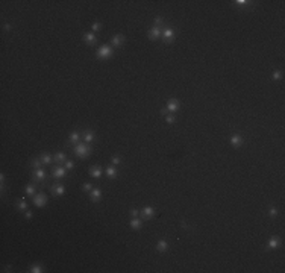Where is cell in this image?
I'll return each mask as SVG.
<instances>
[{"label": "cell", "instance_id": "obj_24", "mask_svg": "<svg viewBox=\"0 0 285 273\" xmlns=\"http://www.w3.org/2000/svg\"><path fill=\"white\" fill-rule=\"evenodd\" d=\"M26 194H28V196H32V197H34V196H35V187L29 184V185L26 187Z\"/></svg>", "mask_w": 285, "mask_h": 273}, {"label": "cell", "instance_id": "obj_14", "mask_svg": "<svg viewBox=\"0 0 285 273\" xmlns=\"http://www.w3.org/2000/svg\"><path fill=\"white\" fill-rule=\"evenodd\" d=\"M82 136H84V143H87V144H90V143L94 141V134H93V131H85Z\"/></svg>", "mask_w": 285, "mask_h": 273}, {"label": "cell", "instance_id": "obj_10", "mask_svg": "<svg viewBox=\"0 0 285 273\" xmlns=\"http://www.w3.org/2000/svg\"><path fill=\"white\" fill-rule=\"evenodd\" d=\"M34 179L38 181V182L44 181V179H46V172H44L43 169H35V172H34Z\"/></svg>", "mask_w": 285, "mask_h": 273}, {"label": "cell", "instance_id": "obj_27", "mask_svg": "<svg viewBox=\"0 0 285 273\" xmlns=\"http://www.w3.org/2000/svg\"><path fill=\"white\" fill-rule=\"evenodd\" d=\"M41 164H43L41 159H34V161H32V167L34 169H41Z\"/></svg>", "mask_w": 285, "mask_h": 273}, {"label": "cell", "instance_id": "obj_2", "mask_svg": "<svg viewBox=\"0 0 285 273\" xmlns=\"http://www.w3.org/2000/svg\"><path fill=\"white\" fill-rule=\"evenodd\" d=\"M97 58L99 59H108V58H111L112 55H114V52H112V47L111 46H108V44H103L102 47L97 50Z\"/></svg>", "mask_w": 285, "mask_h": 273}, {"label": "cell", "instance_id": "obj_23", "mask_svg": "<svg viewBox=\"0 0 285 273\" xmlns=\"http://www.w3.org/2000/svg\"><path fill=\"white\" fill-rule=\"evenodd\" d=\"M117 175H118V173H117V169H115V167H108V169H106V176H109V178L114 179V178H117Z\"/></svg>", "mask_w": 285, "mask_h": 273}, {"label": "cell", "instance_id": "obj_31", "mask_svg": "<svg viewBox=\"0 0 285 273\" xmlns=\"http://www.w3.org/2000/svg\"><path fill=\"white\" fill-rule=\"evenodd\" d=\"M91 29H93V32H99V31L102 29V26H100V23H93V26H91Z\"/></svg>", "mask_w": 285, "mask_h": 273}, {"label": "cell", "instance_id": "obj_20", "mask_svg": "<svg viewBox=\"0 0 285 273\" xmlns=\"http://www.w3.org/2000/svg\"><path fill=\"white\" fill-rule=\"evenodd\" d=\"M141 226H142V222H141L140 219L134 217V219L131 220V228H132V229H140Z\"/></svg>", "mask_w": 285, "mask_h": 273}, {"label": "cell", "instance_id": "obj_35", "mask_svg": "<svg viewBox=\"0 0 285 273\" xmlns=\"http://www.w3.org/2000/svg\"><path fill=\"white\" fill-rule=\"evenodd\" d=\"M161 25H162V18H161V17L155 18V28H158V26H161Z\"/></svg>", "mask_w": 285, "mask_h": 273}, {"label": "cell", "instance_id": "obj_37", "mask_svg": "<svg viewBox=\"0 0 285 273\" xmlns=\"http://www.w3.org/2000/svg\"><path fill=\"white\" fill-rule=\"evenodd\" d=\"M131 214H132V217H137V216H138L140 213H138L137 210H131Z\"/></svg>", "mask_w": 285, "mask_h": 273}, {"label": "cell", "instance_id": "obj_15", "mask_svg": "<svg viewBox=\"0 0 285 273\" xmlns=\"http://www.w3.org/2000/svg\"><path fill=\"white\" fill-rule=\"evenodd\" d=\"M90 175H91V178H100L102 176V169L99 167V166H96V167H91L90 169Z\"/></svg>", "mask_w": 285, "mask_h": 273}, {"label": "cell", "instance_id": "obj_5", "mask_svg": "<svg viewBox=\"0 0 285 273\" xmlns=\"http://www.w3.org/2000/svg\"><path fill=\"white\" fill-rule=\"evenodd\" d=\"M140 214H141L142 219H146V220H147V219H152V217L155 216V208H153V207H144V208L141 210Z\"/></svg>", "mask_w": 285, "mask_h": 273}, {"label": "cell", "instance_id": "obj_16", "mask_svg": "<svg viewBox=\"0 0 285 273\" xmlns=\"http://www.w3.org/2000/svg\"><path fill=\"white\" fill-rule=\"evenodd\" d=\"M156 249L159 250V252H167V249H169V243L165 241V240H159L158 244H156Z\"/></svg>", "mask_w": 285, "mask_h": 273}, {"label": "cell", "instance_id": "obj_28", "mask_svg": "<svg viewBox=\"0 0 285 273\" xmlns=\"http://www.w3.org/2000/svg\"><path fill=\"white\" fill-rule=\"evenodd\" d=\"M111 161H112V164H114V166H118V164L122 163V158L115 155V156H112V158H111Z\"/></svg>", "mask_w": 285, "mask_h": 273}, {"label": "cell", "instance_id": "obj_33", "mask_svg": "<svg viewBox=\"0 0 285 273\" xmlns=\"http://www.w3.org/2000/svg\"><path fill=\"white\" fill-rule=\"evenodd\" d=\"M270 216H272V217H276V216H278V210H276V207H270Z\"/></svg>", "mask_w": 285, "mask_h": 273}, {"label": "cell", "instance_id": "obj_12", "mask_svg": "<svg viewBox=\"0 0 285 273\" xmlns=\"http://www.w3.org/2000/svg\"><path fill=\"white\" fill-rule=\"evenodd\" d=\"M90 197H91V202H99L100 197H102V193L99 188H93L91 193H90Z\"/></svg>", "mask_w": 285, "mask_h": 273}, {"label": "cell", "instance_id": "obj_22", "mask_svg": "<svg viewBox=\"0 0 285 273\" xmlns=\"http://www.w3.org/2000/svg\"><path fill=\"white\" fill-rule=\"evenodd\" d=\"M53 161H56L58 164H59V163H62V161H67V159H65V153H62V152L55 153V156H53Z\"/></svg>", "mask_w": 285, "mask_h": 273}, {"label": "cell", "instance_id": "obj_3", "mask_svg": "<svg viewBox=\"0 0 285 273\" xmlns=\"http://www.w3.org/2000/svg\"><path fill=\"white\" fill-rule=\"evenodd\" d=\"M178 109H179V100L172 99V100L167 103V108L162 109V112H164V114H169V112H176Z\"/></svg>", "mask_w": 285, "mask_h": 273}, {"label": "cell", "instance_id": "obj_19", "mask_svg": "<svg viewBox=\"0 0 285 273\" xmlns=\"http://www.w3.org/2000/svg\"><path fill=\"white\" fill-rule=\"evenodd\" d=\"M79 140H81V134H79L78 131H75V132H71V134H70V143L78 144Z\"/></svg>", "mask_w": 285, "mask_h": 273}, {"label": "cell", "instance_id": "obj_1", "mask_svg": "<svg viewBox=\"0 0 285 273\" xmlns=\"http://www.w3.org/2000/svg\"><path fill=\"white\" fill-rule=\"evenodd\" d=\"M75 153H76L79 158H85V156H88V155L91 153V147H90V144L79 141V143L75 146Z\"/></svg>", "mask_w": 285, "mask_h": 273}, {"label": "cell", "instance_id": "obj_7", "mask_svg": "<svg viewBox=\"0 0 285 273\" xmlns=\"http://www.w3.org/2000/svg\"><path fill=\"white\" fill-rule=\"evenodd\" d=\"M65 172H67L65 167H55V169H53V178H55V179L65 178V175H67Z\"/></svg>", "mask_w": 285, "mask_h": 273}, {"label": "cell", "instance_id": "obj_39", "mask_svg": "<svg viewBox=\"0 0 285 273\" xmlns=\"http://www.w3.org/2000/svg\"><path fill=\"white\" fill-rule=\"evenodd\" d=\"M5 31H11V25H5Z\"/></svg>", "mask_w": 285, "mask_h": 273}, {"label": "cell", "instance_id": "obj_30", "mask_svg": "<svg viewBox=\"0 0 285 273\" xmlns=\"http://www.w3.org/2000/svg\"><path fill=\"white\" fill-rule=\"evenodd\" d=\"M65 169H67V170H73V169H75V163H73V161H68V159H67V161H65Z\"/></svg>", "mask_w": 285, "mask_h": 273}, {"label": "cell", "instance_id": "obj_29", "mask_svg": "<svg viewBox=\"0 0 285 273\" xmlns=\"http://www.w3.org/2000/svg\"><path fill=\"white\" fill-rule=\"evenodd\" d=\"M237 5H238V6H249L252 2H247V0H237V2H235Z\"/></svg>", "mask_w": 285, "mask_h": 273}, {"label": "cell", "instance_id": "obj_38", "mask_svg": "<svg viewBox=\"0 0 285 273\" xmlns=\"http://www.w3.org/2000/svg\"><path fill=\"white\" fill-rule=\"evenodd\" d=\"M32 216H34L32 211H28V213H26V219H32Z\"/></svg>", "mask_w": 285, "mask_h": 273}, {"label": "cell", "instance_id": "obj_34", "mask_svg": "<svg viewBox=\"0 0 285 273\" xmlns=\"http://www.w3.org/2000/svg\"><path fill=\"white\" fill-rule=\"evenodd\" d=\"M84 190H85V191H91V190H93V185L90 184V182H87V184H84Z\"/></svg>", "mask_w": 285, "mask_h": 273}, {"label": "cell", "instance_id": "obj_21", "mask_svg": "<svg viewBox=\"0 0 285 273\" xmlns=\"http://www.w3.org/2000/svg\"><path fill=\"white\" fill-rule=\"evenodd\" d=\"M40 159H41V161H43V164H50V163L53 161V158H52V156H50L49 153H43Z\"/></svg>", "mask_w": 285, "mask_h": 273}, {"label": "cell", "instance_id": "obj_8", "mask_svg": "<svg viewBox=\"0 0 285 273\" xmlns=\"http://www.w3.org/2000/svg\"><path fill=\"white\" fill-rule=\"evenodd\" d=\"M231 143H232V146H235V147H240V146L243 144V136L238 135V134H234V135L231 136Z\"/></svg>", "mask_w": 285, "mask_h": 273}, {"label": "cell", "instance_id": "obj_36", "mask_svg": "<svg viewBox=\"0 0 285 273\" xmlns=\"http://www.w3.org/2000/svg\"><path fill=\"white\" fill-rule=\"evenodd\" d=\"M165 122L167 123H175V117L173 116H165Z\"/></svg>", "mask_w": 285, "mask_h": 273}, {"label": "cell", "instance_id": "obj_13", "mask_svg": "<svg viewBox=\"0 0 285 273\" xmlns=\"http://www.w3.org/2000/svg\"><path fill=\"white\" fill-rule=\"evenodd\" d=\"M161 35H162V32H161L159 28H152V29L149 31V38H150V40H158Z\"/></svg>", "mask_w": 285, "mask_h": 273}, {"label": "cell", "instance_id": "obj_25", "mask_svg": "<svg viewBox=\"0 0 285 273\" xmlns=\"http://www.w3.org/2000/svg\"><path fill=\"white\" fill-rule=\"evenodd\" d=\"M31 273H41L43 272V267L40 266V264H35V266H32L31 267V270H29Z\"/></svg>", "mask_w": 285, "mask_h": 273}, {"label": "cell", "instance_id": "obj_32", "mask_svg": "<svg viewBox=\"0 0 285 273\" xmlns=\"http://www.w3.org/2000/svg\"><path fill=\"white\" fill-rule=\"evenodd\" d=\"M281 78H282V73H281V72H273V79H275V81H279Z\"/></svg>", "mask_w": 285, "mask_h": 273}, {"label": "cell", "instance_id": "obj_6", "mask_svg": "<svg viewBox=\"0 0 285 273\" xmlns=\"http://www.w3.org/2000/svg\"><path fill=\"white\" fill-rule=\"evenodd\" d=\"M162 37H164V41L165 43H172L173 41V37H175V31L172 28H167L164 32H162Z\"/></svg>", "mask_w": 285, "mask_h": 273}, {"label": "cell", "instance_id": "obj_26", "mask_svg": "<svg viewBox=\"0 0 285 273\" xmlns=\"http://www.w3.org/2000/svg\"><path fill=\"white\" fill-rule=\"evenodd\" d=\"M17 207H18V210H20V211H25V210L28 208V205H26V202H25V200H23V199H21V200H18V203H17Z\"/></svg>", "mask_w": 285, "mask_h": 273}, {"label": "cell", "instance_id": "obj_4", "mask_svg": "<svg viewBox=\"0 0 285 273\" xmlns=\"http://www.w3.org/2000/svg\"><path fill=\"white\" fill-rule=\"evenodd\" d=\"M34 203H35V207H38V208L44 207V205L47 203V196L43 194V193L35 194V196H34Z\"/></svg>", "mask_w": 285, "mask_h": 273}, {"label": "cell", "instance_id": "obj_9", "mask_svg": "<svg viewBox=\"0 0 285 273\" xmlns=\"http://www.w3.org/2000/svg\"><path fill=\"white\" fill-rule=\"evenodd\" d=\"M111 43H112V46H115V47H120V46H123V43H125V37L123 35H114Z\"/></svg>", "mask_w": 285, "mask_h": 273}, {"label": "cell", "instance_id": "obj_11", "mask_svg": "<svg viewBox=\"0 0 285 273\" xmlns=\"http://www.w3.org/2000/svg\"><path fill=\"white\" fill-rule=\"evenodd\" d=\"M281 246V240L278 237H272L267 243V249H278Z\"/></svg>", "mask_w": 285, "mask_h": 273}, {"label": "cell", "instance_id": "obj_17", "mask_svg": "<svg viewBox=\"0 0 285 273\" xmlns=\"http://www.w3.org/2000/svg\"><path fill=\"white\" fill-rule=\"evenodd\" d=\"M85 41L88 43V44H96V41H97V38H96V35H94V32H90V34H85Z\"/></svg>", "mask_w": 285, "mask_h": 273}, {"label": "cell", "instance_id": "obj_18", "mask_svg": "<svg viewBox=\"0 0 285 273\" xmlns=\"http://www.w3.org/2000/svg\"><path fill=\"white\" fill-rule=\"evenodd\" d=\"M52 191H53V194H56V196H62L64 191H65V188H64L62 184H56V185L52 188Z\"/></svg>", "mask_w": 285, "mask_h": 273}]
</instances>
